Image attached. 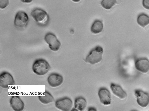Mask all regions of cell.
I'll return each mask as SVG.
<instances>
[{
    "instance_id": "6da1fadb",
    "label": "cell",
    "mask_w": 149,
    "mask_h": 111,
    "mask_svg": "<svg viewBox=\"0 0 149 111\" xmlns=\"http://www.w3.org/2000/svg\"><path fill=\"white\" fill-rule=\"evenodd\" d=\"M50 66L47 61L43 59L36 60L32 66L33 72L36 75L42 76L45 74L49 71Z\"/></svg>"
},
{
    "instance_id": "7a4b0ae2",
    "label": "cell",
    "mask_w": 149,
    "mask_h": 111,
    "mask_svg": "<svg viewBox=\"0 0 149 111\" xmlns=\"http://www.w3.org/2000/svg\"><path fill=\"white\" fill-rule=\"evenodd\" d=\"M103 49L98 46L92 49L86 56L85 62L91 64H96L100 62L102 59Z\"/></svg>"
},
{
    "instance_id": "3957f363",
    "label": "cell",
    "mask_w": 149,
    "mask_h": 111,
    "mask_svg": "<svg viewBox=\"0 0 149 111\" xmlns=\"http://www.w3.org/2000/svg\"><path fill=\"white\" fill-rule=\"evenodd\" d=\"M31 15L37 24L40 26H46L49 22V16L47 13L42 9H34L31 12Z\"/></svg>"
},
{
    "instance_id": "277c9868",
    "label": "cell",
    "mask_w": 149,
    "mask_h": 111,
    "mask_svg": "<svg viewBox=\"0 0 149 111\" xmlns=\"http://www.w3.org/2000/svg\"><path fill=\"white\" fill-rule=\"evenodd\" d=\"M44 39L52 51L56 52L59 49L61 43L54 34L51 32L47 33L45 36Z\"/></svg>"
},
{
    "instance_id": "5b68a950",
    "label": "cell",
    "mask_w": 149,
    "mask_h": 111,
    "mask_svg": "<svg viewBox=\"0 0 149 111\" xmlns=\"http://www.w3.org/2000/svg\"><path fill=\"white\" fill-rule=\"evenodd\" d=\"M29 21L27 14L23 11H19L16 14L14 19L15 26L19 28H23L27 25Z\"/></svg>"
},
{
    "instance_id": "8992f818",
    "label": "cell",
    "mask_w": 149,
    "mask_h": 111,
    "mask_svg": "<svg viewBox=\"0 0 149 111\" xmlns=\"http://www.w3.org/2000/svg\"><path fill=\"white\" fill-rule=\"evenodd\" d=\"M55 106L59 110L69 111L72 109L73 103L70 98L65 97L57 99L55 102Z\"/></svg>"
},
{
    "instance_id": "52a82bcc",
    "label": "cell",
    "mask_w": 149,
    "mask_h": 111,
    "mask_svg": "<svg viewBox=\"0 0 149 111\" xmlns=\"http://www.w3.org/2000/svg\"><path fill=\"white\" fill-rule=\"evenodd\" d=\"M135 94L137 98V102L140 106L146 107L149 103V94L140 90H136Z\"/></svg>"
},
{
    "instance_id": "ba28073f",
    "label": "cell",
    "mask_w": 149,
    "mask_h": 111,
    "mask_svg": "<svg viewBox=\"0 0 149 111\" xmlns=\"http://www.w3.org/2000/svg\"><path fill=\"white\" fill-rule=\"evenodd\" d=\"M15 81L12 75L8 72L4 71L0 74V86L2 88H6L8 85L15 84Z\"/></svg>"
},
{
    "instance_id": "9c48e42d",
    "label": "cell",
    "mask_w": 149,
    "mask_h": 111,
    "mask_svg": "<svg viewBox=\"0 0 149 111\" xmlns=\"http://www.w3.org/2000/svg\"><path fill=\"white\" fill-rule=\"evenodd\" d=\"M63 81V79L62 76L56 73H51L47 79V81L49 85L54 88L60 86Z\"/></svg>"
},
{
    "instance_id": "30bf717a",
    "label": "cell",
    "mask_w": 149,
    "mask_h": 111,
    "mask_svg": "<svg viewBox=\"0 0 149 111\" xmlns=\"http://www.w3.org/2000/svg\"><path fill=\"white\" fill-rule=\"evenodd\" d=\"M98 95L100 101L103 104L108 105L111 103V94L109 90L106 88H100L99 90Z\"/></svg>"
},
{
    "instance_id": "8fae6325",
    "label": "cell",
    "mask_w": 149,
    "mask_h": 111,
    "mask_svg": "<svg viewBox=\"0 0 149 111\" xmlns=\"http://www.w3.org/2000/svg\"><path fill=\"white\" fill-rule=\"evenodd\" d=\"M10 103L14 111H21L24 109V104L19 96H12L10 100Z\"/></svg>"
},
{
    "instance_id": "7c38bea8",
    "label": "cell",
    "mask_w": 149,
    "mask_h": 111,
    "mask_svg": "<svg viewBox=\"0 0 149 111\" xmlns=\"http://www.w3.org/2000/svg\"><path fill=\"white\" fill-rule=\"evenodd\" d=\"M135 67L140 72L146 73L149 70V61L144 58L138 59L135 62Z\"/></svg>"
},
{
    "instance_id": "4fadbf2b",
    "label": "cell",
    "mask_w": 149,
    "mask_h": 111,
    "mask_svg": "<svg viewBox=\"0 0 149 111\" xmlns=\"http://www.w3.org/2000/svg\"><path fill=\"white\" fill-rule=\"evenodd\" d=\"M110 88L113 93L121 99H124L127 97V95L121 86L118 85L111 83Z\"/></svg>"
},
{
    "instance_id": "5bb4252c",
    "label": "cell",
    "mask_w": 149,
    "mask_h": 111,
    "mask_svg": "<svg viewBox=\"0 0 149 111\" xmlns=\"http://www.w3.org/2000/svg\"><path fill=\"white\" fill-rule=\"evenodd\" d=\"M87 104L86 100L82 97H78L75 99L74 103L75 108L79 111L84 110L86 107Z\"/></svg>"
},
{
    "instance_id": "9a60e30c",
    "label": "cell",
    "mask_w": 149,
    "mask_h": 111,
    "mask_svg": "<svg viewBox=\"0 0 149 111\" xmlns=\"http://www.w3.org/2000/svg\"><path fill=\"white\" fill-rule=\"evenodd\" d=\"M103 28V24L102 22L99 20H96L91 25V30L93 34H97L102 32Z\"/></svg>"
},
{
    "instance_id": "2e32d148",
    "label": "cell",
    "mask_w": 149,
    "mask_h": 111,
    "mask_svg": "<svg viewBox=\"0 0 149 111\" xmlns=\"http://www.w3.org/2000/svg\"><path fill=\"white\" fill-rule=\"evenodd\" d=\"M44 95L38 96L39 101L44 104H47L54 101V99L51 94L49 92L45 91Z\"/></svg>"
},
{
    "instance_id": "e0dca14e",
    "label": "cell",
    "mask_w": 149,
    "mask_h": 111,
    "mask_svg": "<svg viewBox=\"0 0 149 111\" xmlns=\"http://www.w3.org/2000/svg\"><path fill=\"white\" fill-rule=\"evenodd\" d=\"M137 22L141 26L144 27L149 24V16L144 13L139 14L137 18Z\"/></svg>"
},
{
    "instance_id": "ac0fdd59",
    "label": "cell",
    "mask_w": 149,
    "mask_h": 111,
    "mask_svg": "<svg viewBox=\"0 0 149 111\" xmlns=\"http://www.w3.org/2000/svg\"><path fill=\"white\" fill-rule=\"evenodd\" d=\"M116 3V0H102L101 3L103 8L107 10H109L114 6Z\"/></svg>"
},
{
    "instance_id": "d6986e66",
    "label": "cell",
    "mask_w": 149,
    "mask_h": 111,
    "mask_svg": "<svg viewBox=\"0 0 149 111\" xmlns=\"http://www.w3.org/2000/svg\"><path fill=\"white\" fill-rule=\"evenodd\" d=\"M9 3V0H0V8L3 9L6 7Z\"/></svg>"
},
{
    "instance_id": "ffe728a7",
    "label": "cell",
    "mask_w": 149,
    "mask_h": 111,
    "mask_svg": "<svg viewBox=\"0 0 149 111\" xmlns=\"http://www.w3.org/2000/svg\"><path fill=\"white\" fill-rule=\"evenodd\" d=\"M142 4L144 8L149 10V0H143Z\"/></svg>"
},
{
    "instance_id": "44dd1931",
    "label": "cell",
    "mask_w": 149,
    "mask_h": 111,
    "mask_svg": "<svg viewBox=\"0 0 149 111\" xmlns=\"http://www.w3.org/2000/svg\"><path fill=\"white\" fill-rule=\"evenodd\" d=\"M33 0H21L23 3H31Z\"/></svg>"
},
{
    "instance_id": "7402d4cb",
    "label": "cell",
    "mask_w": 149,
    "mask_h": 111,
    "mask_svg": "<svg viewBox=\"0 0 149 111\" xmlns=\"http://www.w3.org/2000/svg\"><path fill=\"white\" fill-rule=\"evenodd\" d=\"M89 111H95V109L93 108H90L88 110Z\"/></svg>"
},
{
    "instance_id": "603a6c76",
    "label": "cell",
    "mask_w": 149,
    "mask_h": 111,
    "mask_svg": "<svg viewBox=\"0 0 149 111\" xmlns=\"http://www.w3.org/2000/svg\"><path fill=\"white\" fill-rule=\"evenodd\" d=\"M72 1L74 2H79L81 0H72Z\"/></svg>"
}]
</instances>
